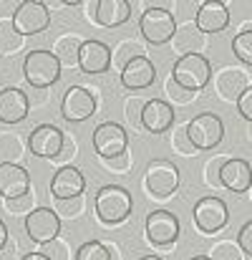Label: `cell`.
<instances>
[{
	"label": "cell",
	"instance_id": "6da1fadb",
	"mask_svg": "<svg viewBox=\"0 0 252 260\" xmlns=\"http://www.w3.org/2000/svg\"><path fill=\"white\" fill-rule=\"evenodd\" d=\"M93 207H96V215L103 225H119L124 222L131 210H134V200H131V192L121 184H103L98 192H96V200H93Z\"/></svg>",
	"mask_w": 252,
	"mask_h": 260
},
{
	"label": "cell",
	"instance_id": "7a4b0ae2",
	"mask_svg": "<svg viewBox=\"0 0 252 260\" xmlns=\"http://www.w3.org/2000/svg\"><path fill=\"white\" fill-rule=\"evenodd\" d=\"M171 79H174V84H179L182 88L199 93L202 88L209 84V79H212V63L202 53L182 56L171 66Z\"/></svg>",
	"mask_w": 252,
	"mask_h": 260
},
{
	"label": "cell",
	"instance_id": "3957f363",
	"mask_svg": "<svg viewBox=\"0 0 252 260\" xmlns=\"http://www.w3.org/2000/svg\"><path fill=\"white\" fill-rule=\"evenodd\" d=\"M61 63L53 56V51L46 48H35L25 56L23 61V76L33 88H48L53 84H58L61 79Z\"/></svg>",
	"mask_w": 252,
	"mask_h": 260
},
{
	"label": "cell",
	"instance_id": "277c9868",
	"mask_svg": "<svg viewBox=\"0 0 252 260\" xmlns=\"http://www.w3.org/2000/svg\"><path fill=\"white\" fill-rule=\"evenodd\" d=\"M187 137H189V142L197 152L199 149H214L225 137V124L217 114L202 111V114L192 116V121H187Z\"/></svg>",
	"mask_w": 252,
	"mask_h": 260
},
{
	"label": "cell",
	"instance_id": "5b68a950",
	"mask_svg": "<svg viewBox=\"0 0 252 260\" xmlns=\"http://www.w3.org/2000/svg\"><path fill=\"white\" fill-rule=\"evenodd\" d=\"M139 30H141V36H144L147 43L162 46V43H169V41L174 38V33H176V20H174V15H171L169 10L159 8V5H152V8H147V10L141 13V18H139Z\"/></svg>",
	"mask_w": 252,
	"mask_h": 260
},
{
	"label": "cell",
	"instance_id": "8992f818",
	"mask_svg": "<svg viewBox=\"0 0 252 260\" xmlns=\"http://www.w3.org/2000/svg\"><path fill=\"white\" fill-rule=\"evenodd\" d=\"M179 187V170L169 159H154L144 172V189L154 200H167Z\"/></svg>",
	"mask_w": 252,
	"mask_h": 260
},
{
	"label": "cell",
	"instance_id": "52a82bcc",
	"mask_svg": "<svg viewBox=\"0 0 252 260\" xmlns=\"http://www.w3.org/2000/svg\"><path fill=\"white\" fill-rule=\"evenodd\" d=\"M13 25L20 36H38V33L48 30L51 13L43 0H23L13 13Z\"/></svg>",
	"mask_w": 252,
	"mask_h": 260
},
{
	"label": "cell",
	"instance_id": "ba28073f",
	"mask_svg": "<svg viewBox=\"0 0 252 260\" xmlns=\"http://www.w3.org/2000/svg\"><path fill=\"white\" fill-rule=\"evenodd\" d=\"M93 149L98 159H114L129 152V134L116 121H103L93 129Z\"/></svg>",
	"mask_w": 252,
	"mask_h": 260
},
{
	"label": "cell",
	"instance_id": "9c48e42d",
	"mask_svg": "<svg viewBox=\"0 0 252 260\" xmlns=\"http://www.w3.org/2000/svg\"><path fill=\"white\" fill-rule=\"evenodd\" d=\"M179 217L169 210H152L147 215V240L159 248H174L179 238Z\"/></svg>",
	"mask_w": 252,
	"mask_h": 260
},
{
	"label": "cell",
	"instance_id": "30bf717a",
	"mask_svg": "<svg viewBox=\"0 0 252 260\" xmlns=\"http://www.w3.org/2000/svg\"><path fill=\"white\" fill-rule=\"evenodd\" d=\"M192 217H194V225L204 233V235H214L220 233L227 220H230V212H227V205L220 200V197H202L194 210H192Z\"/></svg>",
	"mask_w": 252,
	"mask_h": 260
},
{
	"label": "cell",
	"instance_id": "8fae6325",
	"mask_svg": "<svg viewBox=\"0 0 252 260\" xmlns=\"http://www.w3.org/2000/svg\"><path fill=\"white\" fill-rule=\"evenodd\" d=\"M25 233H28V238L33 243L46 245V243H51V240L58 238V233H61V217L51 207H35L25 217Z\"/></svg>",
	"mask_w": 252,
	"mask_h": 260
},
{
	"label": "cell",
	"instance_id": "7c38bea8",
	"mask_svg": "<svg viewBox=\"0 0 252 260\" xmlns=\"http://www.w3.org/2000/svg\"><path fill=\"white\" fill-rule=\"evenodd\" d=\"M63 142H66V134L53 126V124H41L30 132L28 137V149L33 157H41V159H56L58 152L63 149Z\"/></svg>",
	"mask_w": 252,
	"mask_h": 260
},
{
	"label": "cell",
	"instance_id": "4fadbf2b",
	"mask_svg": "<svg viewBox=\"0 0 252 260\" xmlns=\"http://www.w3.org/2000/svg\"><path fill=\"white\" fill-rule=\"evenodd\" d=\"M96 111V96L86 86H71L66 88L63 99H61V116L71 124H79L88 116H93Z\"/></svg>",
	"mask_w": 252,
	"mask_h": 260
},
{
	"label": "cell",
	"instance_id": "5bb4252c",
	"mask_svg": "<svg viewBox=\"0 0 252 260\" xmlns=\"http://www.w3.org/2000/svg\"><path fill=\"white\" fill-rule=\"evenodd\" d=\"M51 194L56 200H74V197H84L86 189V177L79 167L68 165V167H58L56 174L51 177V184H48Z\"/></svg>",
	"mask_w": 252,
	"mask_h": 260
},
{
	"label": "cell",
	"instance_id": "9a60e30c",
	"mask_svg": "<svg viewBox=\"0 0 252 260\" xmlns=\"http://www.w3.org/2000/svg\"><path fill=\"white\" fill-rule=\"evenodd\" d=\"M79 69L88 76H101L111 69V48L103 41L86 38L81 56H79Z\"/></svg>",
	"mask_w": 252,
	"mask_h": 260
},
{
	"label": "cell",
	"instance_id": "2e32d148",
	"mask_svg": "<svg viewBox=\"0 0 252 260\" xmlns=\"http://www.w3.org/2000/svg\"><path fill=\"white\" fill-rule=\"evenodd\" d=\"M174 106L164 101V99H152L147 101L144 106V114H141V126L149 132V134H164L174 126Z\"/></svg>",
	"mask_w": 252,
	"mask_h": 260
},
{
	"label": "cell",
	"instance_id": "e0dca14e",
	"mask_svg": "<svg viewBox=\"0 0 252 260\" xmlns=\"http://www.w3.org/2000/svg\"><path fill=\"white\" fill-rule=\"evenodd\" d=\"M30 111V99L25 91L15 86H5L0 91V121L3 124H20Z\"/></svg>",
	"mask_w": 252,
	"mask_h": 260
},
{
	"label": "cell",
	"instance_id": "ac0fdd59",
	"mask_svg": "<svg viewBox=\"0 0 252 260\" xmlns=\"http://www.w3.org/2000/svg\"><path fill=\"white\" fill-rule=\"evenodd\" d=\"M194 25L204 33V36H212V33H222L227 25H230V10L222 0H204L199 13H197V20Z\"/></svg>",
	"mask_w": 252,
	"mask_h": 260
},
{
	"label": "cell",
	"instance_id": "d6986e66",
	"mask_svg": "<svg viewBox=\"0 0 252 260\" xmlns=\"http://www.w3.org/2000/svg\"><path fill=\"white\" fill-rule=\"evenodd\" d=\"M220 182H222V187H227V189L235 192V194L250 192V187H252L250 162H247V159H240V157H230V159L222 165Z\"/></svg>",
	"mask_w": 252,
	"mask_h": 260
},
{
	"label": "cell",
	"instance_id": "ffe728a7",
	"mask_svg": "<svg viewBox=\"0 0 252 260\" xmlns=\"http://www.w3.org/2000/svg\"><path fill=\"white\" fill-rule=\"evenodd\" d=\"M250 86H252V81L245 69H232V66H227V69H222V71L214 76V91H217L220 99H225V101H237Z\"/></svg>",
	"mask_w": 252,
	"mask_h": 260
},
{
	"label": "cell",
	"instance_id": "44dd1931",
	"mask_svg": "<svg viewBox=\"0 0 252 260\" xmlns=\"http://www.w3.org/2000/svg\"><path fill=\"white\" fill-rule=\"evenodd\" d=\"M30 187V174L23 165H0V194L3 200H15L28 194Z\"/></svg>",
	"mask_w": 252,
	"mask_h": 260
},
{
	"label": "cell",
	"instance_id": "7402d4cb",
	"mask_svg": "<svg viewBox=\"0 0 252 260\" xmlns=\"http://www.w3.org/2000/svg\"><path fill=\"white\" fill-rule=\"evenodd\" d=\"M119 76H121L124 88H129V91H141V88H149L154 84V79H157V66H154L147 56H141V58H134Z\"/></svg>",
	"mask_w": 252,
	"mask_h": 260
},
{
	"label": "cell",
	"instance_id": "603a6c76",
	"mask_svg": "<svg viewBox=\"0 0 252 260\" xmlns=\"http://www.w3.org/2000/svg\"><path fill=\"white\" fill-rule=\"evenodd\" d=\"M131 18L129 0H98L96 3V23L103 28H119Z\"/></svg>",
	"mask_w": 252,
	"mask_h": 260
},
{
	"label": "cell",
	"instance_id": "cb8c5ba5",
	"mask_svg": "<svg viewBox=\"0 0 252 260\" xmlns=\"http://www.w3.org/2000/svg\"><path fill=\"white\" fill-rule=\"evenodd\" d=\"M204 41H207L204 33L194 23H182V25H176V33L171 38V46H174V51L182 58V56H189V53H202Z\"/></svg>",
	"mask_w": 252,
	"mask_h": 260
},
{
	"label": "cell",
	"instance_id": "d4e9b609",
	"mask_svg": "<svg viewBox=\"0 0 252 260\" xmlns=\"http://www.w3.org/2000/svg\"><path fill=\"white\" fill-rule=\"evenodd\" d=\"M84 41L86 38H81L79 33H63V36H58L56 43H53V56L58 58V63L66 66V69L79 66V56H81Z\"/></svg>",
	"mask_w": 252,
	"mask_h": 260
},
{
	"label": "cell",
	"instance_id": "484cf974",
	"mask_svg": "<svg viewBox=\"0 0 252 260\" xmlns=\"http://www.w3.org/2000/svg\"><path fill=\"white\" fill-rule=\"evenodd\" d=\"M141 56H147V51H144V46L141 43H136L134 38H124L114 51H111V66L114 69H119V74L134 61V58H141Z\"/></svg>",
	"mask_w": 252,
	"mask_h": 260
},
{
	"label": "cell",
	"instance_id": "4316f807",
	"mask_svg": "<svg viewBox=\"0 0 252 260\" xmlns=\"http://www.w3.org/2000/svg\"><path fill=\"white\" fill-rule=\"evenodd\" d=\"M23 46H25V36L15 30L13 18H0V53L13 58Z\"/></svg>",
	"mask_w": 252,
	"mask_h": 260
},
{
	"label": "cell",
	"instance_id": "83f0119b",
	"mask_svg": "<svg viewBox=\"0 0 252 260\" xmlns=\"http://www.w3.org/2000/svg\"><path fill=\"white\" fill-rule=\"evenodd\" d=\"M28 144L20 134H0V165H20Z\"/></svg>",
	"mask_w": 252,
	"mask_h": 260
},
{
	"label": "cell",
	"instance_id": "f1b7e54d",
	"mask_svg": "<svg viewBox=\"0 0 252 260\" xmlns=\"http://www.w3.org/2000/svg\"><path fill=\"white\" fill-rule=\"evenodd\" d=\"M232 53H235L242 63L252 66V23H245V25L237 30V36L232 38Z\"/></svg>",
	"mask_w": 252,
	"mask_h": 260
},
{
	"label": "cell",
	"instance_id": "f546056e",
	"mask_svg": "<svg viewBox=\"0 0 252 260\" xmlns=\"http://www.w3.org/2000/svg\"><path fill=\"white\" fill-rule=\"evenodd\" d=\"M209 258L212 260H245V253L237 245V240H220V243L212 245Z\"/></svg>",
	"mask_w": 252,
	"mask_h": 260
},
{
	"label": "cell",
	"instance_id": "4dcf8cb0",
	"mask_svg": "<svg viewBox=\"0 0 252 260\" xmlns=\"http://www.w3.org/2000/svg\"><path fill=\"white\" fill-rule=\"evenodd\" d=\"M86 207V200L84 197H74V200H56V215L63 220H76V217H81V212H84Z\"/></svg>",
	"mask_w": 252,
	"mask_h": 260
},
{
	"label": "cell",
	"instance_id": "1f68e13d",
	"mask_svg": "<svg viewBox=\"0 0 252 260\" xmlns=\"http://www.w3.org/2000/svg\"><path fill=\"white\" fill-rule=\"evenodd\" d=\"M3 205H5V210L8 212H13V215H30L33 210H35V192L30 189L28 194H23V197H15V200H3Z\"/></svg>",
	"mask_w": 252,
	"mask_h": 260
},
{
	"label": "cell",
	"instance_id": "d6a6232c",
	"mask_svg": "<svg viewBox=\"0 0 252 260\" xmlns=\"http://www.w3.org/2000/svg\"><path fill=\"white\" fill-rule=\"evenodd\" d=\"M74 260H109V248L101 240H88L76 250Z\"/></svg>",
	"mask_w": 252,
	"mask_h": 260
},
{
	"label": "cell",
	"instance_id": "836d02e7",
	"mask_svg": "<svg viewBox=\"0 0 252 260\" xmlns=\"http://www.w3.org/2000/svg\"><path fill=\"white\" fill-rule=\"evenodd\" d=\"M41 253L48 260H71V248H68V243L63 238H56V240L41 245Z\"/></svg>",
	"mask_w": 252,
	"mask_h": 260
},
{
	"label": "cell",
	"instance_id": "e575fe53",
	"mask_svg": "<svg viewBox=\"0 0 252 260\" xmlns=\"http://www.w3.org/2000/svg\"><path fill=\"white\" fill-rule=\"evenodd\" d=\"M144 106H147V101L139 99V96H129V99L124 101V116H126V121H129L131 126H141Z\"/></svg>",
	"mask_w": 252,
	"mask_h": 260
},
{
	"label": "cell",
	"instance_id": "d590c367",
	"mask_svg": "<svg viewBox=\"0 0 252 260\" xmlns=\"http://www.w3.org/2000/svg\"><path fill=\"white\" fill-rule=\"evenodd\" d=\"M171 147L179 152V154H187V157H194V147L187 137V124L184 126H171Z\"/></svg>",
	"mask_w": 252,
	"mask_h": 260
},
{
	"label": "cell",
	"instance_id": "8d00e7d4",
	"mask_svg": "<svg viewBox=\"0 0 252 260\" xmlns=\"http://www.w3.org/2000/svg\"><path fill=\"white\" fill-rule=\"evenodd\" d=\"M230 157L225 154V157H212L209 162H207V167H204V182L209 184V187H220L222 182H220V172H222V165L227 162Z\"/></svg>",
	"mask_w": 252,
	"mask_h": 260
},
{
	"label": "cell",
	"instance_id": "74e56055",
	"mask_svg": "<svg viewBox=\"0 0 252 260\" xmlns=\"http://www.w3.org/2000/svg\"><path fill=\"white\" fill-rule=\"evenodd\" d=\"M167 93L169 99H171V104H192L199 93H194V91H187V88H182L179 84H174V79L169 76L167 79Z\"/></svg>",
	"mask_w": 252,
	"mask_h": 260
},
{
	"label": "cell",
	"instance_id": "f35d334b",
	"mask_svg": "<svg viewBox=\"0 0 252 260\" xmlns=\"http://www.w3.org/2000/svg\"><path fill=\"white\" fill-rule=\"evenodd\" d=\"M76 152H79V144H76V139H74L71 134H66V142H63V149L58 152V157L53 159V165H61V167H68V165H71V159L76 157Z\"/></svg>",
	"mask_w": 252,
	"mask_h": 260
},
{
	"label": "cell",
	"instance_id": "ab89813d",
	"mask_svg": "<svg viewBox=\"0 0 252 260\" xmlns=\"http://www.w3.org/2000/svg\"><path fill=\"white\" fill-rule=\"evenodd\" d=\"M101 165L106 170H111V172H129L134 167V159H131V152H124V154H119L114 159H101Z\"/></svg>",
	"mask_w": 252,
	"mask_h": 260
},
{
	"label": "cell",
	"instance_id": "60d3db41",
	"mask_svg": "<svg viewBox=\"0 0 252 260\" xmlns=\"http://www.w3.org/2000/svg\"><path fill=\"white\" fill-rule=\"evenodd\" d=\"M237 245L242 248L245 255L252 258V220H247V222L240 228V233H237Z\"/></svg>",
	"mask_w": 252,
	"mask_h": 260
},
{
	"label": "cell",
	"instance_id": "b9f144b4",
	"mask_svg": "<svg viewBox=\"0 0 252 260\" xmlns=\"http://www.w3.org/2000/svg\"><path fill=\"white\" fill-rule=\"evenodd\" d=\"M237 111H240V116H242L245 121L252 124V86L237 99Z\"/></svg>",
	"mask_w": 252,
	"mask_h": 260
},
{
	"label": "cell",
	"instance_id": "7bdbcfd3",
	"mask_svg": "<svg viewBox=\"0 0 252 260\" xmlns=\"http://www.w3.org/2000/svg\"><path fill=\"white\" fill-rule=\"evenodd\" d=\"M15 258H18V240L10 235L8 243H5V248L0 250V260H15Z\"/></svg>",
	"mask_w": 252,
	"mask_h": 260
},
{
	"label": "cell",
	"instance_id": "ee69618b",
	"mask_svg": "<svg viewBox=\"0 0 252 260\" xmlns=\"http://www.w3.org/2000/svg\"><path fill=\"white\" fill-rule=\"evenodd\" d=\"M96 3H81V8L86 10V20H96Z\"/></svg>",
	"mask_w": 252,
	"mask_h": 260
},
{
	"label": "cell",
	"instance_id": "f6af8a7d",
	"mask_svg": "<svg viewBox=\"0 0 252 260\" xmlns=\"http://www.w3.org/2000/svg\"><path fill=\"white\" fill-rule=\"evenodd\" d=\"M106 248H109V260H124V258H121V250H119V245H116V243H106Z\"/></svg>",
	"mask_w": 252,
	"mask_h": 260
},
{
	"label": "cell",
	"instance_id": "bcb514c9",
	"mask_svg": "<svg viewBox=\"0 0 252 260\" xmlns=\"http://www.w3.org/2000/svg\"><path fill=\"white\" fill-rule=\"evenodd\" d=\"M8 238H10V235H8V228H5V222L0 220V250L5 248V243H8Z\"/></svg>",
	"mask_w": 252,
	"mask_h": 260
},
{
	"label": "cell",
	"instance_id": "7dc6e473",
	"mask_svg": "<svg viewBox=\"0 0 252 260\" xmlns=\"http://www.w3.org/2000/svg\"><path fill=\"white\" fill-rule=\"evenodd\" d=\"M20 260H48L43 253H28V255H23Z\"/></svg>",
	"mask_w": 252,
	"mask_h": 260
},
{
	"label": "cell",
	"instance_id": "c3c4849f",
	"mask_svg": "<svg viewBox=\"0 0 252 260\" xmlns=\"http://www.w3.org/2000/svg\"><path fill=\"white\" fill-rule=\"evenodd\" d=\"M136 260H162L159 255H141V258H136Z\"/></svg>",
	"mask_w": 252,
	"mask_h": 260
},
{
	"label": "cell",
	"instance_id": "681fc988",
	"mask_svg": "<svg viewBox=\"0 0 252 260\" xmlns=\"http://www.w3.org/2000/svg\"><path fill=\"white\" fill-rule=\"evenodd\" d=\"M189 260H212L209 255H194V258H189Z\"/></svg>",
	"mask_w": 252,
	"mask_h": 260
},
{
	"label": "cell",
	"instance_id": "f907efd6",
	"mask_svg": "<svg viewBox=\"0 0 252 260\" xmlns=\"http://www.w3.org/2000/svg\"><path fill=\"white\" fill-rule=\"evenodd\" d=\"M247 137H250V142H252V124H250V129H247Z\"/></svg>",
	"mask_w": 252,
	"mask_h": 260
},
{
	"label": "cell",
	"instance_id": "816d5d0a",
	"mask_svg": "<svg viewBox=\"0 0 252 260\" xmlns=\"http://www.w3.org/2000/svg\"><path fill=\"white\" fill-rule=\"evenodd\" d=\"M250 200H252V187H250Z\"/></svg>",
	"mask_w": 252,
	"mask_h": 260
},
{
	"label": "cell",
	"instance_id": "f5cc1de1",
	"mask_svg": "<svg viewBox=\"0 0 252 260\" xmlns=\"http://www.w3.org/2000/svg\"><path fill=\"white\" fill-rule=\"evenodd\" d=\"M0 91H3V86H0Z\"/></svg>",
	"mask_w": 252,
	"mask_h": 260
}]
</instances>
